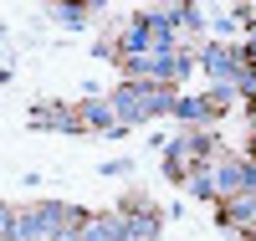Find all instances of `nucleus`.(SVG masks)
Segmentation results:
<instances>
[{
  "mask_svg": "<svg viewBox=\"0 0 256 241\" xmlns=\"http://www.w3.org/2000/svg\"><path fill=\"white\" fill-rule=\"evenodd\" d=\"M164 108H174L164 93H134V87L118 93V113L123 118H148V113H164Z\"/></svg>",
  "mask_w": 256,
  "mask_h": 241,
  "instance_id": "1",
  "label": "nucleus"
},
{
  "mask_svg": "<svg viewBox=\"0 0 256 241\" xmlns=\"http://www.w3.org/2000/svg\"><path fill=\"white\" fill-rule=\"evenodd\" d=\"M128 72H138V77H174V72H184V57H154V62H134Z\"/></svg>",
  "mask_w": 256,
  "mask_h": 241,
  "instance_id": "2",
  "label": "nucleus"
},
{
  "mask_svg": "<svg viewBox=\"0 0 256 241\" xmlns=\"http://www.w3.org/2000/svg\"><path fill=\"white\" fill-rule=\"evenodd\" d=\"M205 62H210V72H216V82H230V77L241 82L246 77V72H236V57H226V52H210Z\"/></svg>",
  "mask_w": 256,
  "mask_h": 241,
  "instance_id": "3",
  "label": "nucleus"
},
{
  "mask_svg": "<svg viewBox=\"0 0 256 241\" xmlns=\"http://www.w3.org/2000/svg\"><path fill=\"white\" fill-rule=\"evenodd\" d=\"M174 113H180V118H205V103H200V98H190V103H174Z\"/></svg>",
  "mask_w": 256,
  "mask_h": 241,
  "instance_id": "4",
  "label": "nucleus"
},
{
  "mask_svg": "<svg viewBox=\"0 0 256 241\" xmlns=\"http://www.w3.org/2000/svg\"><path fill=\"white\" fill-rule=\"evenodd\" d=\"M251 62H256V41H251Z\"/></svg>",
  "mask_w": 256,
  "mask_h": 241,
  "instance_id": "5",
  "label": "nucleus"
},
{
  "mask_svg": "<svg viewBox=\"0 0 256 241\" xmlns=\"http://www.w3.org/2000/svg\"><path fill=\"white\" fill-rule=\"evenodd\" d=\"M251 123H256V113H251Z\"/></svg>",
  "mask_w": 256,
  "mask_h": 241,
  "instance_id": "6",
  "label": "nucleus"
}]
</instances>
